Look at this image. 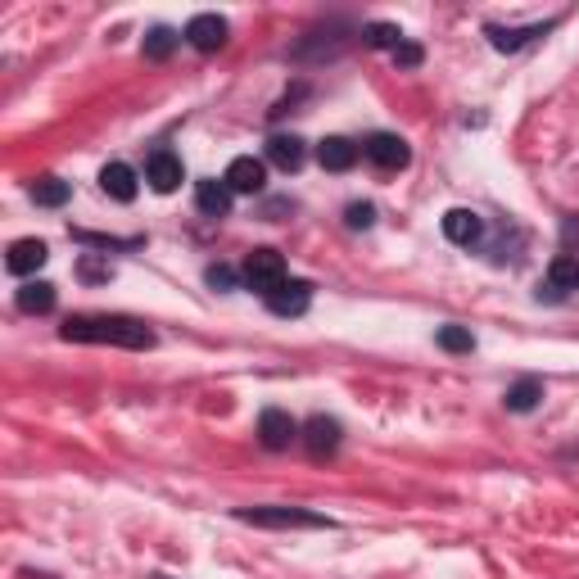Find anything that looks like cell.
I'll list each match as a JSON object with an SVG mask.
<instances>
[{
  "mask_svg": "<svg viewBox=\"0 0 579 579\" xmlns=\"http://www.w3.org/2000/svg\"><path fill=\"white\" fill-rule=\"evenodd\" d=\"M358 145L349 141V136H326L322 145H317V159H322L326 172H349L353 163H358Z\"/></svg>",
  "mask_w": 579,
  "mask_h": 579,
  "instance_id": "2e32d148",
  "label": "cell"
},
{
  "mask_svg": "<svg viewBox=\"0 0 579 579\" xmlns=\"http://www.w3.org/2000/svg\"><path fill=\"white\" fill-rule=\"evenodd\" d=\"M77 272H82L86 281H109V267L95 263V258H82V267H77Z\"/></svg>",
  "mask_w": 579,
  "mask_h": 579,
  "instance_id": "4dcf8cb0",
  "label": "cell"
},
{
  "mask_svg": "<svg viewBox=\"0 0 579 579\" xmlns=\"http://www.w3.org/2000/svg\"><path fill=\"white\" fill-rule=\"evenodd\" d=\"M362 154H367V159L376 163V168H385V172H399V168H408V163H412L408 141H399V136H390V132L367 136V145H362Z\"/></svg>",
  "mask_w": 579,
  "mask_h": 579,
  "instance_id": "52a82bcc",
  "label": "cell"
},
{
  "mask_svg": "<svg viewBox=\"0 0 579 579\" xmlns=\"http://www.w3.org/2000/svg\"><path fill=\"white\" fill-rule=\"evenodd\" d=\"M240 276H245V285L254 295L267 299L276 285H285V258L276 254V249H254V254L245 258V267H240Z\"/></svg>",
  "mask_w": 579,
  "mask_h": 579,
  "instance_id": "3957f363",
  "label": "cell"
},
{
  "mask_svg": "<svg viewBox=\"0 0 579 579\" xmlns=\"http://www.w3.org/2000/svg\"><path fill=\"white\" fill-rule=\"evenodd\" d=\"M181 37L200 50V55H213V50L227 46V19H222V14H195Z\"/></svg>",
  "mask_w": 579,
  "mask_h": 579,
  "instance_id": "ba28073f",
  "label": "cell"
},
{
  "mask_svg": "<svg viewBox=\"0 0 579 579\" xmlns=\"http://www.w3.org/2000/svg\"><path fill=\"white\" fill-rule=\"evenodd\" d=\"M46 258H50L46 240H14L10 254H5V267H10L14 276H32L46 267Z\"/></svg>",
  "mask_w": 579,
  "mask_h": 579,
  "instance_id": "5bb4252c",
  "label": "cell"
},
{
  "mask_svg": "<svg viewBox=\"0 0 579 579\" xmlns=\"http://www.w3.org/2000/svg\"><path fill=\"white\" fill-rule=\"evenodd\" d=\"M444 236L453 240V245L471 249V245H480V240H485V218H480L475 209H448L444 213Z\"/></svg>",
  "mask_w": 579,
  "mask_h": 579,
  "instance_id": "7c38bea8",
  "label": "cell"
},
{
  "mask_svg": "<svg viewBox=\"0 0 579 579\" xmlns=\"http://www.w3.org/2000/svg\"><path fill=\"white\" fill-rule=\"evenodd\" d=\"M267 163H276L281 172H299L304 168V141L299 136H272L267 141Z\"/></svg>",
  "mask_w": 579,
  "mask_h": 579,
  "instance_id": "ac0fdd59",
  "label": "cell"
},
{
  "mask_svg": "<svg viewBox=\"0 0 579 579\" xmlns=\"http://www.w3.org/2000/svg\"><path fill=\"white\" fill-rule=\"evenodd\" d=\"M349 37H353V23L331 19V23H322V28L304 32V41L295 46V59H326V55H340V50L349 46Z\"/></svg>",
  "mask_w": 579,
  "mask_h": 579,
  "instance_id": "277c9868",
  "label": "cell"
},
{
  "mask_svg": "<svg viewBox=\"0 0 579 579\" xmlns=\"http://www.w3.org/2000/svg\"><path fill=\"white\" fill-rule=\"evenodd\" d=\"M154 579H172V575H154Z\"/></svg>",
  "mask_w": 579,
  "mask_h": 579,
  "instance_id": "1f68e13d",
  "label": "cell"
},
{
  "mask_svg": "<svg viewBox=\"0 0 579 579\" xmlns=\"http://www.w3.org/2000/svg\"><path fill=\"white\" fill-rule=\"evenodd\" d=\"M344 222H349L353 231H367L371 222H376V204H349V209H344Z\"/></svg>",
  "mask_w": 579,
  "mask_h": 579,
  "instance_id": "4316f807",
  "label": "cell"
},
{
  "mask_svg": "<svg viewBox=\"0 0 579 579\" xmlns=\"http://www.w3.org/2000/svg\"><path fill=\"white\" fill-rule=\"evenodd\" d=\"M236 521L254 530H335L331 516L308 507H236Z\"/></svg>",
  "mask_w": 579,
  "mask_h": 579,
  "instance_id": "7a4b0ae2",
  "label": "cell"
},
{
  "mask_svg": "<svg viewBox=\"0 0 579 579\" xmlns=\"http://www.w3.org/2000/svg\"><path fill=\"white\" fill-rule=\"evenodd\" d=\"M367 41H371V46H380V50H390V55H394V50H399L408 37H403L399 28H390V23H371V28H367Z\"/></svg>",
  "mask_w": 579,
  "mask_h": 579,
  "instance_id": "484cf974",
  "label": "cell"
},
{
  "mask_svg": "<svg viewBox=\"0 0 579 579\" xmlns=\"http://www.w3.org/2000/svg\"><path fill=\"white\" fill-rule=\"evenodd\" d=\"M579 249V218H566L561 222V254H575Z\"/></svg>",
  "mask_w": 579,
  "mask_h": 579,
  "instance_id": "f546056e",
  "label": "cell"
},
{
  "mask_svg": "<svg viewBox=\"0 0 579 579\" xmlns=\"http://www.w3.org/2000/svg\"><path fill=\"white\" fill-rule=\"evenodd\" d=\"M100 190L118 204H132L136 190H141V181H136V172L127 168V163H105V168H100Z\"/></svg>",
  "mask_w": 579,
  "mask_h": 579,
  "instance_id": "9a60e30c",
  "label": "cell"
},
{
  "mask_svg": "<svg viewBox=\"0 0 579 579\" xmlns=\"http://www.w3.org/2000/svg\"><path fill=\"white\" fill-rule=\"evenodd\" d=\"M421 59H426V55H421V46H417V41H403V46L394 50V64H399V68H417Z\"/></svg>",
  "mask_w": 579,
  "mask_h": 579,
  "instance_id": "f1b7e54d",
  "label": "cell"
},
{
  "mask_svg": "<svg viewBox=\"0 0 579 579\" xmlns=\"http://www.w3.org/2000/svg\"><path fill=\"white\" fill-rule=\"evenodd\" d=\"M145 181H150L159 195H172V190L186 181V168H181V159L172 150H154L150 159H145Z\"/></svg>",
  "mask_w": 579,
  "mask_h": 579,
  "instance_id": "30bf717a",
  "label": "cell"
},
{
  "mask_svg": "<svg viewBox=\"0 0 579 579\" xmlns=\"http://www.w3.org/2000/svg\"><path fill=\"white\" fill-rule=\"evenodd\" d=\"M579 290V254H557L548 263V290H539V299H557V295H575Z\"/></svg>",
  "mask_w": 579,
  "mask_h": 579,
  "instance_id": "4fadbf2b",
  "label": "cell"
},
{
  "mask_svg": "<svg viewBox=\"0 0 579 579\" xmlns=\"http://www.w3.org/2000/svg\"><path fill=\"white\" fill-rule=\"evenodd\" d=\"M68 344H118V349H154V331L123 313H77L59 326Z\"/></svg>",
  "mask_w": 579,
  "mask_h": 579,
  "instance_id": "6da1fadb",
  "label": "cell"
},
{
  "mask_svg": "<svg viewBox=\"0 0 579 579\" xmlns=\"http://www.w3.org/2000/svg\"><path fill=\"white\" fill-rule=\"evenodd\" d=\"M299 430L304 426L285 408H263V417H258V444H263L267 453H285V448L299 439Z\"/></svg>",
  "mask_w": 579,
  "mask_h": 579,
  "instance_id": "5b68a950",
  "label": "cell"
},
{
  "mask_svg": "<svg viewBox=\"0 0 579 579\" xmlns=\"http://www.w3.org/2000/svg\"><path fill=\"white\" fill-rule=\"evenodd\" d=\"M299 439L308 444V453H313V457H331V453H340L344 430H340V421H335V417H308L304 430H299Z\"/></svg>",
  "mask_w": 579,
  "mask_h": 579,
  "instance_id": "9c48e42d",
  "label": "cell"
},
{
  "mask_svg": "<svg viewBox=\"0 0 579 579\" xmlns=\"http://www.w3.org/2000/svg\"><path fill=\"white\" fill-rule=\"evenodd\" d=\"M204 281H209L213 290H236V272H231V267H222V263H213L209 272H204Z\"/></svg>",
  "mask_w": 579,
  "mask_h": 579,
  "instance_id": "83f0119b",
  "label": "cell"
},
{
  "mask_svg": "<svg viewBox=\"0 0 579 579\" xmlns=\"http://www.w3.org/2000/svg\"><path fill=\"white\" fill-rule=\"evenodd\" d=\"M439 349H448V353H471V349H475V335L466 331V326H444V331H439Z\"/></svg>",
  "mask_w": 579,
  "mask_h": 579,
  "instance_id": "cb8c5ba5",
  "label": "cell"
},
{
  "mask_svg": "<svg viewBox=\"0 0 579 579\" xmlns=\"http://www.w3.org/2000/svg\"><path fill=\"white\" fill-rule=\"evenodd\" d=\"M263 304L272 308L276 317H304L308 304H313V285L308 281H285V285H276Z\"/></svg>",
  "mask_w": 579,
  "mask_h": 579,
  "instance_id": "8fae6325",
  "label": "cell"
},
{
  "mask_svg": "<svg viewBox=\"0 0 579 579\" xmlns=\"http://www.w3.org/2000/svg\"><path fill=\"white\" fill-rule=\"evenodd\" d=\"M552 23H534V28H489V41H494V50H521L525 41L543 37Z\"/></svg>",
  "mask_w": 579,
  "mask_h": 579,
  "instance_id": "44dd1931",
  "label": "cell"
},
{
  "mask_svg": "<svg viewBox=\"0 0 579 579\" xmlns=\"http://www.w3.org/2000/svg\"><path fill=\"white\" fill-rule=\"evenodd\" d=\"M177 41L181 37L172 28H150V37H145V55H150V59H168Z\"/></svg>",
  "mask_w": 579,
  "mask_h": 579,
  "instance_id": "603a6c76",
  "label": "cell"
},
{
  "mask_svg": "<svg viewBox=\"0 0 579 579\" xmlns=\"http://www.w3.org/2000/svg\"><path fill=\"white\" fill-rule=\"evenodd\" d=\"M73 240H82V245H95V249H141V245H145L141 236L118 240V236H95V231H73Z\"/></svg>",
  "mask_w": 579,
  "mask_h": 579,
  "instance_id": "d4e9b609",
  "label": "cell"
},
{
  "mask_svg": "<svg viewBox=\"0 0 579 579\" xmlns=\"http://www.w3.org/2000/svg\"><path fill=\"white\" fill-rule=\"evenodd\" d=\"M507 412H534L543 403V380L539 376H525V380H516L512 390H507Z\"/></svg>",
  "mask_w": 579,
  "mask_h": 579,
  "instance_id": "ffe728a7",
  "label": "cell"
},
{
  "mask_svg": "<svg viewBox=\"0 0 579 579\" xmlns=\"http://www.w3.org/2000/svg\"><path fill=\"white\" fill-rule=\"evenodd\" d=\"M231 186V195H263L267 190V163L254 159V154H240V159H231L227 177H222Z\"/></svg>",
  "mask_w": 579,
  "mask_h": 579,
  "instance_id": "8992f818",
  "label": "cell"
},
{
  "mask_svg": "<svg viewBox=\"0 0 579 579\" xmlns=\"http://www.w3.org/2000/svg\"><path fill=\"white\" fill-rule=\"evenodd\" d=\"M231 200H236V195H231L227 181H200V186H195V204H200L204 218H227Z\"/></svg>",
  "mask_w": 579,
  "mask_h": 579,
  "instance_id": "e0dca14e",
  "label": "cell"
},
{
  "mask_svg": "<svg viewBox=\"0 0 579 579\" xmlns=\"http://www.w3.org/2000/svg\"><path fill=\"white\" fill-rule=\"evenodd\" d=\"M68 181H59V177H41V181H32V200L41 204V209H59V204H68Z\"/></svg>",
  "mask_w": 579,
  "mask_h": 579,
  "instance_id": "7402d4cb",
  "label": "cell"
},
{
  "mask_svg": "<svg viewBox=\"0 0 579 579\" xmlns=\"http://www.w3.org/2000/svg\"><path fill=\"white\" fill-rule=\"evenodd\" d=\"M14 304H19L23 313H32V317H46L50 308H55V285H50V281H28V285H19Z\"/></svg>",
  "mask_w": 579,
  "mask_h": 579,
  "instance_id": "d6986e66",
  "label": "cell"
}]
</instances>
